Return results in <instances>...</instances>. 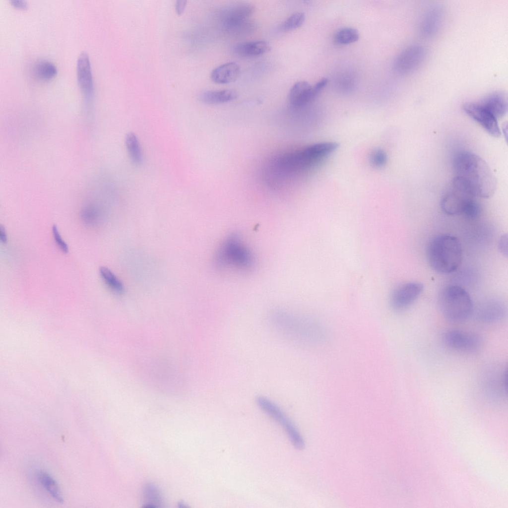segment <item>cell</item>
I'll return each mask as SVG.
<instances>
[{"label":"cell","mask_w":508,"mask_h":508,"mask_svg":"<svg viewBox=\"0 0 508 508\" xmlns=\"http://www.w3.org/2000/svg\"><path fill=\"white\" fill-rule=\"evenodd\" d=\"M146 497L148 500L153 502L158 503L160 501V495L157 490L152 487H148L146 489Z\"/></svg>","instance_id":"obj_32"},{"label":"cell","mask_w":508,"mask_h":508,"mask_svg":"<svg viewBox=\"0 0 508 508\" xmlns=\"http://www.w3.org/2000/svg\"><path fill=\"white\" fill-rule=\"evenodd\" d=\"M269 323L279 334L291 342L303 345H317L326 339L327 332L317 320L285 310L273 311Z\"/></svg>","instance_id":"obj_3"},{"label":"cell","mask_w":508,"mask_h":508,"mask_svg":"<svg viewBox=\"0 0 508 508\" xmlns=\"http://www.w3.org/2000/svg\"><path fill=\"white\" fill-rule=\"evenodd\" d=\"M256 402L263 411L279 424L295 448H303L305 443L302 436L291 420L276 404L261 396L256 398Z\"/></svg>","instance_id":"obj_7"},{"label":"cell","mask_w":508,"mask_h":508,"mask_svg":"<svg viewBox=\"0 0 508 508\" xmlns=\"http://www.w3.org/2000/svg\"><path fill=\"white\" fill-rule=\"evenodd\" d=\"M52 232L54 239L58 246L64 253H67L69 250L68 247L65 241L63 239L57 226L55 225L53 226Z\"/></svg>","instance_id":"obj_31"},{"label":"cell","mask_w":508,"mask_h":508,"mask_svg":"<svg viewBox=\"0 0 508 508\" xmlns=\"http://www.w3.org/2000/svg\"><path fill=\"white\" fill-rule=\"evenodd\" d=\"M305 20V14L302 12H295L289 16L283 23L282 29L289 31L301 27Z\"/></svg>","instance_id":"obj_28"},{"label":"cell","mask_w":508,"mask_h":508,"mask_svg":"<svg viewBox=\"0 0 508 508\" xmlns=\"http://www.w3.org/2000/svg\"><path fill=\"white\" fill-rule=\"evenodd\" d=\"M424 289L422 283L410 281L401 283L392 291L389 303L393 310L397 312L409 308L419 297Z\"/></svg>","instance_id":"obj_8"},{"label":"cell","mask_w":508,"mask_h":508,"mask_svg":"<svg viewBox=\"0 0 508 508\" xmlns=\"http://www.w3.org/2000/svg\"><path fill=\"white\" fill-rule=\"evenodd\" d=\"M77 76L80 90L89 102L93 95L94 86L90 59L85 52H82L78 58Z\"/></svg>","instance_id":"obj_14"},{"label":"cell","mask_w":508,"mask_h":508,"mask_svg":"<svg viewBox=\"0 0 508 508\" xmlns=\"http://www.w3.org/2000/svg\"><path fill=\"white\" fill-rule=\"evenodd\" d=\"M254 255L249 247L238 234L227 237L219 246L214 262L219 268L247 271L254 265Z\"/></svg>","instance_id":"obj_5"},{"label":"cell","mask_w":508,"mask_h":508,"mask_svg":"<svg viewBox=\"0 0 508 508\" xmlns=\"http://www.w3.org/2000/svg\"><path fill=\"white\" fill-rule=\"evenodd\" d=\"M337 147L336 142H321L280 154L269 163V177L277 183L300 175L318 165Z\"/></svg>","instance_id":"obj_2"},{"label":"cell","mask_w":508,"mask_h":508,"mask_svg":"<svg viewBox=\"0 0 508 508\" xmlns=\"http://www.w3.org/2000/svg\"><path fill=\"white\" fill-rule=\"evenodd\" d=\"M472 198L475 197L450 186L441 199V207L447 215H461L465 205Z\"/></svg>","instance_id":"obj_13"},{"label":"cell","mask_w":508,"mask_h":508,"mask_svg":"<svg viewBox=\"0 0 508 508\" xmlns=\"http://www.w3.org/2000/svg\"><path fill=\"white\" fill-rule=\"evenodd\" d=\"M427 258L431 268L440 273L455 271L462 258L461 243L455 237L439 235L432 239L427 247Z\"/></svg>","instance_id":"obj_4"},{"label":"cell","mask_w":508,"mask_h":508,"mask_svg":"<svg viewBox=\"0 0 508 508\" xmlns=\"http://www.w3.org/2000/svg\"><path fill=\"white\" fill-rule=\"evenodd\" d=\"M270 50L268 43L259 40L242 43L234 49L235 54L241 57H254L262 55Z\"/></svg>","instance_id":"obj_20"},{"label":"cell","mask_w":508,"mask_h":508,"mask_svg":"<svg viewBox=\"0 0 508 508\" xmlns=\"http://www.w3.org/2000/svg\"><path fill=\"white\" fill-rule=\"evenodd\" d=\"M465 113L480 125L490 135L494 137L501 135L498 120L479 102H469L463 105Z\"/></svg>","instance_id":"obj_11"},{"label":"cell","mask_w":508,"mask_h":508,"mask_svg":"<svg viewBox=\"0 0 508 508\" xmlns=\"http://www.w3.org/2000/svg\"><path fill=\"white\" fill-rule=\"evenodd\" d=\"M254 11L253 5L239 3L225 8L220 14V22L225 29L239 32L248 25L247 20Z\"/></svg>","instance_id":"obj_9"},{"label":"cell","mask_w":508,"mask_h":508,"mask_svg":"<svg viewBox=\"0 0 508 508\" xmlns=\"http://www.w3.org/2000/svg\"><path fill=\"white\" fill-rule=\"evenodd\" d=\"M427 56L426 49L420 45L408 46L395 58L393 67L400 74H408L418 69L424 63Z\"/></svg>","instance_id":"obj_10"},{"label":"cell","mask_w":508,"mask_h":508,"mask_svg":"<svg viewBox=\"0 0 508 508\" xmlns=\"http://www.w3.org/2000/svg\"><path fill=\"white\" fill-rule=\"evenodd\" d=\"M439 304L444 318L453 323L465 321L473 311V301L469 293L456 285H448L442 291Z\"/></svg>","instance_id":"obj_6"},{"label":"cell","mask_w":508,"mask_h":508,"mask_svg":"<svg viewBox=\"0 0 508 508\" xmlns=\"http://www.w3.org/2000/svg\"><path fill=\"white\" fill-rule=\"evenodd\" d=\"M387 160L385 152L381 149H376L370 154L369 160L374 167L380 168L386 164Z\"/></svg>","instance_id":"obj_30"},{"label":"cell","mask_w":508,"mask_h":508,"mask_svg":"<svg viewBox=\"0 0 508 508\" xmlns=\"http://www.w3.org/2000/svg\"><path fill=\"white\" fill-rule=\"evenodd\" d=\"M240 67L237 63L228 62L214 69L210 77L216 83L227 84L236 80L240 75Z\"/></svg>","instance_id":"obj_19"},{"label":"cell","mask_w":508,"mask_h":508,"mask_svg":"<svg viewBox=\"0 0 508 508\" xmlns=\"http://www.w3.org/2000/svg\"><path fill=\"white\" fill-rule=\"evenodd\" d=\"M316 97L313 86L305 81H299L294 84L288 94L289 103L295 108L305 106Z\"/></svg>","instance_id":"obj_16"},{"label":"cell","mask_w":508,"mask_h":508,"mask_svg":"<svg viewBox=\"0 0 508 508\" xmlns=\"http://www.w3.org/2000/svg\"><path fill=\"white\" fill-rule=\"evenodd\" d=\"M358 31L352 27H345L338 30L334 34V40L339 45H347L358 40Z\"/></svg>","instance_id":"obj_26"},{"label":"cell","mask_w":508,"mask_h":508,"mask_svg":"<svg viewBox=\"0 0 508 508\" xmlns=\"http://www.w3.org/2000/svg\"><path fill=\"white\" fill-rule=\"evenodd\" d=\"M0 240L1 243H5L7 241V235L4 227L0 225Z\"/></svg>","instance_id":"obj_37"},{"label":"cell","mask_w":508,"mask_h":508,"mask_svg":"<svg viewBox=\"0 0 508 508\" xmlns=\"http://www.w3.org/2000/svg\"><path fill=\"white\" fill-rule=\"evenodd\" d=\"M126 147L131 162L136 166L143 161V153L139 139L133 132H128L125 137Z\"/></svg>","instance_id":"obj_22"},{"label":"cell","mask_w":508,"mask_h":508,"mask_svg":"<svg viewBox=\"0 0 508 508\" xmlns=\"http://www.w3.org/2000/svg\"><path fill=\"white\" fill-rule=\"evenodd\" d=\"M11 4L15 7L25 9L28 7L27 2L25 0H10Z\"/></svg>","instance_id":"obj_35"},{"label":"cell","mask_w":508,"mask_h":508,"mask_svg":"<svg viewBox=\"0 0 508 508\" xmlns=\"http://www.w3.org/2000/svg\"><path fill=\"white\" fill-rule=\"evenodd\" d=\"M506 314V309L504 304L498 301H490L479 308L477 316L481 321L492 323L502 319Z\"/></svg>","instance_id":"obj_18"},{"label":"cell","mask_w":508,"mask_h":508,"mask_svg":"<svg viewBox=\"0 0 508 508\" xmlns=\"http://www.w3.org/2000/svg\"><path fill=\"white\" fill-rule=\"evenodd\" d=\"M451 186L475 198H488L495 193L497 180L487 162L468 151H460L452 161Z\"/></svg>","instance_id":"obj_1"},{"label":"cell","mask_w":508,"mask_h":508,"mask_svg":"<svg viewBox=\"0 0 508 508\" xmlns=\"http://www.w3.org/2000/svg\"><path fill=\"white\" fill-rule=\"evenodd\" d=\"M186 5V1L185 0H179L177 1L176 4V10L177 12L180 14H181Z\"/></svg>","instance_id":"obj_36"},{"label":"cell","mask_w":508,"mask_h":508,"mask_svg":"<svg viewBox=\"0 0 508 508\" xmlns=\"http://www.w3.org/2000/svg\"><path fill=\"white\" fill-rule=\"evenodd\" d=\"M444 18V11L440 6H434L425 13L419 26L421 35L425 38H431L440 30Z\"/></svg>","instance_id":"obj_15"},{"label":"cell","mask_w":508,"mask_h":508,"mask_svg":"<svg viewBox=\"0 0 508 508\" xmlns=\"http://www.w3.org/2000/svg\"><path fill=\"white\" fill-rule=\"evenodd\" d=\"M100 274L106 285L117 294L124 293V286L121 281L108 268L102 266L99 269Z\"/></svg>","instance_id":"obj_25"},{"label":"cell","mask_w":508,"mask_h":508,"mask_svg":"<svg viewBox=\"0 0 508 508\" xmlns=\"http://www.w3.org/2000/svg\"><path fill=\"white\" fill-rule=\"evenodd\" d=\"M32 73L37 79L48 80L56 75L57 69L51 62L46 60H40L34 64Z\"/></svg>","instance_id":"obj_24"},{"label":"cell","mask_w":508,"mask_h":508,"mask_svg":"<svg viewBox=\"0 0 508 508\" xmlns=\"http://www.w3.org/2000/svg\"><path fill=\"white\" fill-rule=\"evenodd\" d=\"M328 80L326 78H322L313 86V92L316 97L326 86Z\"/></svg>","instance_id":"obj_33"},{"label":"cell","mask_w":508,"mask_h":508,"mask_svg":"<svg viewBox=\"0 0 508 508\" xmlns=\"http://www.w3.org/2000/svg\"><path fill=\"white\" fill-rule=\"evenodd\" d=\"M237 96L238 93L233 89L209 90L201 92L199 99L205 104H218L233 101Z\"/></svg>","instance_id":"obj_21"},{"label":"cell","mask_w":508,"mask_h":508,"mask_svg":"<svg viewBox=\"0 0 508 508\" xmlns=\"http://www.w3.org/2000/svg\"><path fill=\"white\" fill-rule=\"evenodd\" d=\"M81 219L85 224L94 226L99 223L101 219L100 210L94 205L85 207L81 212Z\"/></svg>","instance_id":"obj_27"},{"label":"cell","mask_w":508,"mask_h":508,"mask_svg":"<svg viewBox=\"0 0 508 508\" xmlns=\"http://www.w3.org/2000/svg\"><path fill=\"white\" fill-rule=\"evenodd\" d=\"M475 198H472L468 202L462 212L461 215L468 220H475L481 214V205Z\"/></svg>","instance_id":"obj_29"},{"label":"cell","mask_w":508,"mask_h":508,"mask_svg":"<svg viewBox=\"0 0 508 508\" xmlns=\"http://www.w3.org/2000/svg\"><path fill=\"white\" fill-rule=\"evenodd\" d=\"M507 235H503L499 240L498 243V248L500 252L504 255H507V242H508Z\"/></svg>","instance_id":"obj_34"},{"label":"cell","mask_w":508,"mask_h":508,"mask_svg":"<svg viewBox=\"0 0 508 508\" xmlns=\"http://www.w3.org/2000/svg\"><path fill=\"white\" fill-rule=\"evenodd\" d=\"M479 102L497 120L503 117L508 111L507 96L504 92L491 93Z\"/></svg>","instance_id":"obj_17"},{"label":"cell","mask_w":508,"mask_h":508,"mask_svg":"<svg viewBox=\"0 0 508 508\" xmlns=\"http://www.w3.org/2000/svg\"><path fill=\"white\" fill-rule=\"evenodd\" d=\"M38 481L51 497L59 503H63L64 498L56 480L48 473L40 471L37 475Z\"/></svg>","instance_id":"obj_23"},{"label":"cell","mask_w":508,"mask_h":508,"mask_svg":"<svg viewBox=\"0 0 508 508\" xmlns=\"http://www.w3.org/2000/svg\"><path fill=\"white\" fill-rule=\"evenodd\" d=\"M444 344L449 348L457 351L472 352L480 347V337L466 332L450 330L446 332L443 337Z\"/></svg>","instance_id":"obj_12"}]
</instances>
